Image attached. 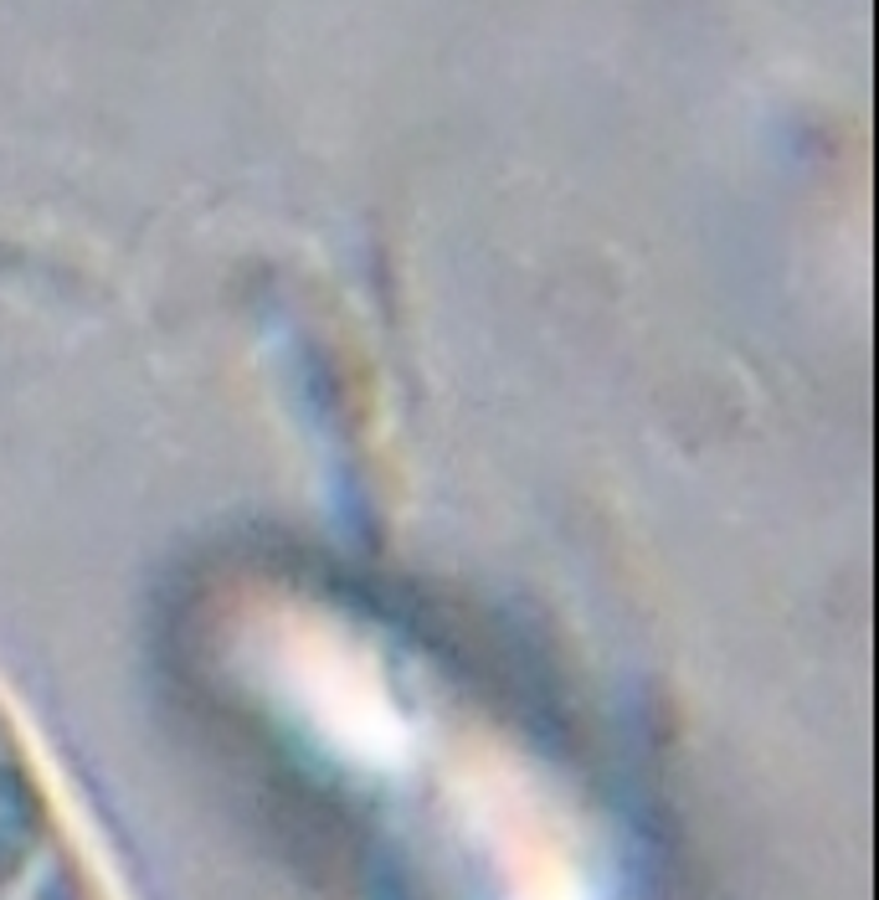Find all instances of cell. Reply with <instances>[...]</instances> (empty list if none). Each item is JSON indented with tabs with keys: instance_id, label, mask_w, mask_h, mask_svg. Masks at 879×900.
Instances as JSON below:
<instances>
[{
	"instance_id": "obj_1",
	"label": "cell",
	"mask_w": 879,
	"mask_h": 900,
	"mask_svg": "<svg viewBox=\"0 0 879 900\" xmlns=\"http://www.w3.org/2000/svg\"><path fill=\"white\" fill-rule=\"evenodd\" d=\"M0 900H103L26 731L0 700Z\"/></svg>"
}]
</instances>
